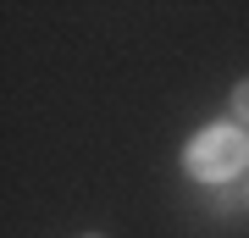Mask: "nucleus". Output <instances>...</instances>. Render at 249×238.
<instances>
[{
	"instance_id": "obj_3",
	"label": "nucleus",
	"mask_w": 249,
	"mask_h": 238,
	"mask_svg": "<svg viewBox=\"0 0 249 238\" xmlns=\"http://www.w3.org/2000/svg\"><path fill=\"white\" fill-rule=\"evenodd\" d=\"M244 200H249V188H244Z\"/></svg>"
},
{
	"instance_id": "obj_2",
	"label": "nucleus",
	"mask_w": 249,
	"mask_h": 238,
	"mask_svg": "<svg viewBox=\"0 0 249 238\" xmlns=\"http://www.w3.org/2000/svg\"><path fill=\"white\" fill-rule=\"evenodd\" d=\"M232 116H238V128H249V83L232 89Z\"/></svg>"
},
{
	"instance_id": "obj_1",
	"label": "nucleus",
	"mask_w": 249,
	"mask_h": 238,
	"mask_svg": "<svg viewBox=\"0 0 249 238\" xmlns=\"http://www.w3.org/2000/svg\"><path fill=\"white\" fill-rule=\"evenodd\" d=\"M188 172L199 177V183H232L244 166H249V133L238 122H211L194 133V144H188Z\"/></svg>"
}]
</instances>
